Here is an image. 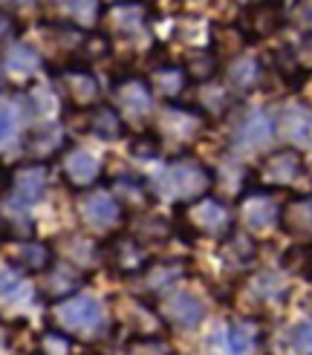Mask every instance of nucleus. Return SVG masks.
I'll list each match as a JSON object with an SVG mask.
<instances>
[{"mask_svg": "<svg viewBox=\"0 0 312 355\" xmlns=\"http://www.w3.org/2000/svg\"><path fill=\"white\" fill-rule=\"evenodd\" d=\"M12 191H15V202L17 205H29L38 202L46 191V171L41 165H24L17 168L15 180H12Z\"/></svg>", "mask_w": 312, "mask_h": 355, "instance_id": "10", "label": "nucleus"}, {"mask_svg": "<svg viewBox=\"0 0 312 355\" xmlns=\"http://www.w3.org/2000/svg\"><path fill=\"white\" fill-rule=\"evenodd\" d=\"M298 24L312 32V0H304V3L298 6Z\"/></svg>", "mask_w": 312, "mask_h": 355, "instance_id": "35", "label": "nucleus"}, {"mask_svg": "<svg viewBox=\"0 0 312 355\" xmlns=\"http://www.w3.org/2000/svg\"><path fill=\"white\" fill-rule=\"evenodd\" d=\"M301 173V159L295 150H281L269 156L263 168H260V180L269 182V185H289L295 176Z\"/></svg>", "mask_w": 312, "mask_h": 355, "instance_id": "14", "label": "nucleus"}, {"mask_svg": "<svg viewBox=\"0 0 312 355\" xmlns=\"http://www.w3.org/2000/svg\"><path fill=\"white\" fill-rule=\"evenodd\" d=\"M110 24H113V29L125 32V35L139 32V29H142V24H145V9L139 3H119L110 12Z\"/></svg>", "mask_w": 312, "mask_h": 355, "instance_id": "24", "label": "nucleus"}, {"mask_svg": "<svg viewBox=\"0 0 312 355\" xmlns=\"http://www.w3.org/2000/svg\"><path fill=\"white\" fill-rule=\"evenodd\" d=\"M220 254H223L225 263H232V266H249L257 254V245L246 232H229L223 237Z\"/></svg>", "mask_w": 312, "mask_h": 355, "instance_id": "17", "label": "nucleus"}, {"mask_svg": "<svg viewBox=\"0 0 312 355\" xmlns=\"http://www.w3.org/2000/svg\"><path fill=\"white\" fill-rule=\"evenodd\" d=\"M150 81H153V90L162 96H177L182 90V73L177 67H159L150 76Z\"/></svg>", "mask_w": 312, "mask_h": 355, "instance_id": "27", "label": "nucleus"}, {"mask_svg": "<svg viewBox=\"0 0 312 355\" xmlns=\"http://www.w3.org/2000/svg\"><path fill=\"white\" fill-rule=\"evenodd\" d=\"M116 191H119V205H142L145 197H148V188L139 182V180H130V176H121L116 180Z\"/></svg>", "mask_w": 312, "mask_h": 355, "instance_id": "29", "label": "nucleus"}, {"mask_svg": "<svg viewBox=\"0 0 312 355\" xmlns=\"http://www.w3.org/2000/svg\"><path fill=\"white\" fill-rule=\"evenodd\" d=\"M81 217L90 228H110L121 217V205L107 191H90L81 200Z\"/></svg>", "mask_w": 312, "mask_h": 355, "instance_id": "6", "label": "nucleus"}, {"mask_svg": "<svg viewBox=\"0 0 312 355\" xmlns=\"http://www.w3.org/2000/svg\"><path fill=\"white\" fill-rule=\"evenodd\" d=\"M49 277H46V295L52 300H64V297H73L76 289L81 286V272H78V266L73 263H55L52 269H46Z\"/></svg>", "mask_w": 312, "mask_h": 355, "instance_id": "15", "label": "nucleus"}, {"mask_svg": "<svg viewBox=\"0 0 312 355\" xmlns=\"http://www.w3.org/2000/svg\"><path fill=\"white\" fill-rule=\"evenodd\" d=\"M292 347L301 355H312V321H304L292 329Z\"/></svg>", "mask_w": 312, "mask_h": 355, "instance_id": "32", "label": "nucleus"}, {"mask_svg": "<svg viewBox=\"0 0 312 355\" xmlns=\"http://www.w3.org/2000/svg\"><path fill=\"white\" fill-rule=\"evenodd\" d=\"M272 141V121L263 110L246 113L234 128V145L243 150H260Z\"/></svg>", "mask_w": 312, "mask_h": 355, "instance_id": "8", "label": "nucleus"}, {"mask_svg": "<svg viewBox=\"0 0 312 355\" xmlns=\"http://www.w3.org/2000/svg\"><path fill=\"white\" fill-rule=\"evenodd\" d=\"M240 220H243V225H246L249 232H266V228H272L277 220H281V211H277V205L269 197L254 193V197H249L246 202H243Z\"/></svg>", "mask_w": 312, "mask_h": 355, "instance_id": "12", "label": "nucleus"}, {"mask_svg": "<svg viewBox=\"0 0 312 355\" xmlns=\"http://www.w3.org/2000/svg\"><path fill=\"white\" fill-rule=\"evenodd\" d=\"M136 156H145V159H153V156H159V141H133V148H130Z\"/></svg>", "mask_w": 312, "mask_h": 355, "instance_id": "34", "label": "nucleus"}, {"mask_svg": "<svg viewBox=\"0 0 312 355\" xmlns=\"http://www.w3.org/2000/svg\"><path fill=\"white\" fill-rule=\"evenodd\" d=\"M101 254L104 260H107V266L121 275V277H139L145 272V266H148V254H145V248L142 243H139L133 234H116L107 240V245L101 248Z\"/></svg>", "mask_w": 312, "mask_h": 355, "instance_id": "3", "label": "nucleus"}, {"mask_svg": "<svg viewBox=\"0 0 312 355\" xmlns=\"http://www.w3.org/2000/svg\"><path fill=\"white\" fill-rule=\"evenodd\" d=\"M84 355H104V352H96V349H87Z\"/></svg>", "mask_w": 312, "mask_h": 355, "instance_id": "38", "label": "nucleus"}, {"mask_svg": "<svg viewBox=\"0 0 312 355\" xmlns=\"http://www.w3.org/2000/svg\"><path fill=\"white\" fill-rule=\"evenodd\" d=\"M6 185H9V173H6V168H3V165H0V197H3Z\"/></svg>", "mask_w": 312, "mask_h": 355, "instance_id": "37", "label": "nucleus"}, {"mask_svg": "<svg viewBox=\"0 0 312 355\" xmlns=\"http://www.w3.org/2000/svg\"><path fill=\"white\" fill-rule=\"evenodd\" d=\"M49 321L55 324V329H61L67 335L69 332L84 335V332H93L104 321V309L96 297L73 295V297L55 300V304L49 306Z\"/></svg>", "mask_w": 312, "mask_h": 355, "instance_id": "2", "label": "nucleus"}, {"mask_svg": "<svg viewBox=\"0 0 312 355\" xmlns=\"http://www.w3.org/2000/svg\"><path fill=\"white\" fill-rule=\"evenodd\" d=\"M281 228L286 234H312V197L295 200L281 211Z\"/></svg>", "mask_w": 312, "mask_h": 355, "instance_id": "18", "label": "nucleus"}, {"mask_svg": "<svg viewBox=\"0 0 312 355\" xmlns=\"http://www.w3.org/2000/svg\"><path fill=\"white\" fill-rule=\"evenodd\" d=\"M15 121H17L15 107L6 104V101H0V141H6L15 133Z\"/></svg>", "mask_w": 312, "mask_h": 355, "instance_id": "33", "label": "nucleus"}, {"mask_svg": "<svg viewBox=\"0 0 312 355\" xmlns=\"http://www.w3.org/2000/svg\"><path fill=\"white\" fill-rule=\"evenodd\" d=\"M116 101H119V110L128 119H142L150 110V90L145 81L128 78L116 87Z\"/></svg>", "mask_w": 312, "mask_h": 355, "instance_id": "11", "label": "nucleus"}, {"mask_svg": "<svg viewBox=\"0 0 312 355\" xmlns=\"http://www.w3.org/2000/svg\"><path fill=\"white\" fill-rule=\"evenodd\" d=\"M6 69L12 76H32L35 69L41 67V58H38V52H35L32 46L26 44H12L6 49V58H3Z\"/></svg>", "mask_w": 312, "mask_h": 355, "instance_id": "22", "label": "nucleus"}, {"mask_svg": "<svg viewBox=\"0 0 312 355\" xmlns=\"http://www.w3.org/2000/svg\"><path fill=\"white\" fill-rule=\"evenodd\" d=\"M185 223L191 225V232L205 234V237H225L232 225V214L220 200L214 197H200L197 202L185 205Z\"/></svg>", "mask_w": 312, "mask_h": 355, "instance_id": "4", "label": "nucleus"}, {"mask_svg": "<svg viewBox=\"0 0 312 355\" xmlns=\"http://www.w3.org/2000/svg\"><path fill=\"white\" fill-rule=\"evenodd\" d=\"M38 355H73V341L61 329H46L38 338Z\"/></svg>", "mask_w": 312, "mask_h": 355, "instance_id": "26", "label": "nucleus"}, {"mask_svg": "<svg viewBox=\"0 0 312 355\" xmlns=\"http://www.w3.org/2000/svg\"><path fill=\"white\" fill-rule=\"evenodd\" d=\"M61 148V133L52 128V124H44V128L26 133V153L32 159H46L49 153H55Z\"/></svg>", "mask_w": 312, "mask_h": 355, "instance_id": "21", "label": "nucleus"}, {"mask_svg": "<svg viewBox=\"0 0 312 355\" xmlns=\"http://www.w3.org/2000/svg\"><path fill=\"white\" fill-rule=\"evenodd\" d=\"M9 32H12V17H9V15H3V12H0V41H3Z\"/></svg>", "mask_w": 312, "mask_h": 355, "instance_id": "36", "label": "nucleus"}, {"mask_svg": "<svg viewBox=\"0 0 312 355\" xmlns=\"http://www.w3.org/2000/svg\"><path fill=\"white\" fill-rule=\"evenodd\" d=\"M93 130L101 136V139H116L119 133H121V119L113 113V110H98L96 116H93Z\"/></svg>", "mask_w": 312, "mask_h": 355, "instance_id": "30", "label": "nucleus"}, {"mask_svg": "<svg viewBox=\"0 0 312 355\" xmlns=\"http://www.w3.org/2000/svg\"><path fill=\"white\" fill-rule=\"evenodd\" d=\"M277 130L295 148H309L312 145V113L304 104H286L277 116Z\"/></svg>", "mask_w": 312, "mask_h": 355, "instance_id": "7", "label": "nucleus"}, {"mask_svg": "<svg viewBox=\"0 0 312 355\" xmlns=\"http://www.w3.org/2000/svg\"><path fill=\"white\" fill-rule=\"evenodd\" d=\"M162 128L171 139L177 141H185L191 136H197L200 128H202V119L197 113H188V110H165V119H162Z\"/></svg>", "mask_w": 312, "mask_h": 355, "instance_id": "19", "label": "nucleus"}, {"mask_svg": "<svg viewBox=\"0 0 312 355\" xmlns=\"http://www.w3.org/2000/svg\"><path fill=\"white\" fill-rule=\"evenodd\" d=\"M159 312H162V321H168L173 327L197 329L202 324V318H205V304L191 292H173L162 300Z\"/></svg>", "mask_w": 312, "mask_h": 355, "instance_id": "5", "label": "nucleus"}, {"mask_svg": "<svg viewBox=\"0 0 312 355\" xmlns=\"http://www.w3.org/2000/svg\"><path fill=\"white\" fill-rule=\"evenodd\" d=\"M55 9L67 17L69 24L90 26L98 21V3L96 0H55Z\"/></svg>", "mask_w": 312, "mask_h": 355, "instance_id": "23", "label": "nucleus"}, {"mask_svg": "<svg viewBox=\"0 0 312 355\" xmlns=\"http://www.w3.org/2000/svg\"><path fill=\"white\" fill-rule=\"evenodd\" d=\"M15 3H21V6H26V3H32V0H15Z\"/></svg>", "mask_w": 312, "mask_h": 355, "instance_id": "39", "label": "nucleus"}, {"mask_svg": "<svg viewBox=\"0 0 312 355\" xmlns=\"http://www.w3.org/2000/svg\"><path fill=\"white\" fill-rule=\"evenodd\" d=\"M64 171H67V180L78 185V188H87L96 182V176L101 171V162L84 148H73L64 159Z\"/></svg>", "mask_w": 312, "mask_h": 355, "instance_id": "13", "label": "nucleus"}, {"mask_svg": "<svg viewBox=\"0 0 312 355\" xmlns=\"http://www.w3.org/2000/svg\"><path fill=\"white\" fill-rule=\"evenodd\" d=\"M257 76H260V69H257L254 58H237L229 69V78H232V84L237 87V90H249V87L257 81Z\"/></svg>", "mask_w": 312, "mask_h": 355, "instance_id": "28", "label": "nucleus"}, {"mask_svg": "<svg viewBox=\"0 0 312 355\" xmlns=\"http://www.w3.org/2000/svg\"><path fill=\"white\" fill-rule=\"evenodd\" d=\"M208 185L211 173L194 159H173L153 176V191L168 200H200Z\"/></svg>", "mask_w": 312, "mask_h": 355, "instance_id": "1", "label": "nucleus"}, {"mask_svg": "<svg viewBox=\"0 0 312 355\" xmlns=\"http://www.w3.org/2000/svg\"><path fill=\"white\" fill-rule=\"evenodd\" d=\"M9 263L21 272H46L52 266V252L38 240H17L9 245Z\"/></svg>", "mask_w": 312, "mask_h": 355, "instance_id": "9", "label": "nucleus"}, {"mask_svg": "<svg viewBox=\"0 0 312 355\" xmlns=\"http://www.w3.org/2000/svg\"><path fill=\"white\" fill-rule=\"evenodd\" d=\"M182 272H185V260H156V263H148L139 277H142L145 292H162L168 283L182 277Z\"/></svg>", "mask_w": 312, "mask_h": 355, "instance_id": "16", "label": "nucleus"}, {"mask_svg": "<svg viewBox=\"0 0 312 355\" xmlns=\"http://www.w3.org/2000/svg\"><path fill=\"white\" fill-rule=\"evenodd\" d=\"M130 355H171V349L162 338L153 335V338H136L130 344Z\"/></svg>", "mask_w": 312, "mask_h": 355, "instance_id": "31", "label": "nucleus"}, {"mask_svg": "<svg viewBox=\"0 0 312 355\" xmlns=\"http://www.w3.org/2000/svg\"><path fill=\"white\" fill-rule=\"evenodd\" d=\"M64 81H67L69 93H73V98L78 104H90V101L98 98V81L90 73H81V69H76V73L64 76Z\"/></svg>", "mask_w": 312, "mask_h": 355, "instance_id": "25", "label": "nucleus"}, {"mask_svg": "<svg viewBox=\"0 0 312 355\" xmlns=\"http://www.w3.org/2000/svg\"><path fill=\"white\" fill-rule=\"evenodd\" d=\"M257 341H260V327L254 321H237L229 327V335H225V347H229L232 355H252Z\"/></svg>", "mask_w": 312, "mask_h": 355, "instance_id": "20", "label": "nucleus"}]
</instances>
